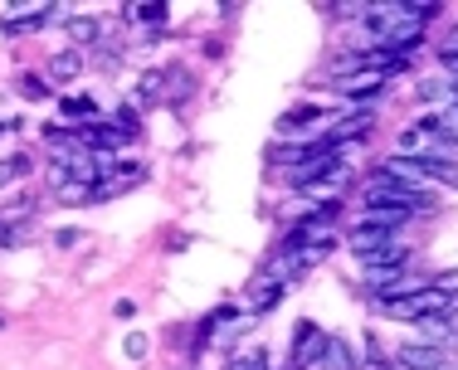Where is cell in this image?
Wrapping results in <instances>:
<instances>
[{"label": "cell", "mask_w": 458, "mask_h": 370, "mask_svg": "<svg viewBox=\"0 0 458 370\" xmlns=\"http://www.w3.org/2000/svg\"><path fill=\"white\" fill-rule=\"evenodd\" d=\"M380 307H386V317H395V322H424V317H434V312L454 317V302L444 298L439 288H420V292H410V298L380 302Z\"/></svg>", "instance_id": "1"}, {"label": "cell", "mask_w": 458, "mask_h": 370, "mask_svg": "<svg viewBox=\"0 0 458 370\" xmlns=\"http://www.w3.org/2000/svg\"><path fill=\"white\" fill-rule=\"evenodd\" d=\"M395 366L400 370H449V356L444 346H429V341H410L395 351Z\"/></svg>", "instance_id": "2"}, {"label": "cell", "mask_w": 458, "mask_h": 370, "mask_svg": "<svg viewBox=\"0 0 458 370\" xmlns=\"http://www.w3.org/2000/svg\"><path fill=\"white\" fill-rule=\"evenodd\" d=\"M366 132H370V107H352V113H342V122L327 127V141H332V147H342V141L366 137Z\"/></svg>", "instance_id": "3"}, {"label": "cell", "mask_w": 458, "mask_h": 370, "mask_svg": "<svg viewBox=\"0 0 458 370\" xmlns=\"http://www.w3.org/2000/svg\"><path fill=\"white\" fill-rule=\"evenodd\" d=\"M414 166H420L424 181H439V185H454L458 190V161H449V156H414Z\"/></svg>", "instance_id": "4"}, {"label": "cell", "mask_w": 458, "mask_h": 370, "mask_svg": "<svg viewBox=\"0 0 458 370\" xmlns=\"http://www.w3.org/2000/svg\"><path fill=\"white\" fill-rule=\"evenodd\" d=\"M64 35H69L73 45H98L103 20H98V15H69V20H64Z\"/></svg>", "instance_id": "5"}, {"label": "cell", "mask_w": 458, "mask_h": 370, "mask_svg": "<svg viewBox=\"0 0 458 370\" xmlns=\"http://www.w3.org/2000/svg\"><path fill=\"white\" fill-rule=\"evenodd\" d=\"M386 244H395V234L390 230H376V224H356V234H352V248L356 254H376V248H386Z\"/></svg>", "instance_id": "6"}, {"label": "cell", "mask_w": 458, "mask_h": 370, "mask_svg": "<svg viewBox=\"0 0 458 370\" xmlns=\"http://www.w3.org/2000/svg\"><path fill=\"white\" fill-rule=\"evenodd\" d=\"M79 73H83V54L79 49H59L49 59V79L54 83H69V79H79Z\"/></svg>", "instance_id": "7"}, {"label": "cell", "mask_w": 458, "mask_h": 370, "mask_svg": "<svg viewBox=\"0 0 458 370\" xmlns=\"http://www.w3.org/2000/svg\"><path fill=\"white\" fill-rule=\"evenodd\" d=\"M318 351H322V336H318V326H312V322H302V326H298V356H293V370L312 366V361H318Z\"/></svg>", "instance_id": "8"}, {"label": "cell", "mask_w": 458, "mask_h": 370, "mask_svg": "<svg viewBox=\"0 0 458 370\" xmlns=\"http://www.w3.org/2000/svg\"><path fill=\"white\" fill-rule=\"evenodd\" d=\"M380 88H386V79H380V73H370V69L352 73V79H342V93H352V97H376Z\"/></svg>", "instance_id": "9"}, {"label": "cell", "mask_w": 458, "mask_h": 370, "mask_svg": "<svg viewBox=\"0 0 458 370\" xmlns=\"http://www.w3.org/2000/svg\"><path fill=\"white\" fill-rule=\"evenodd\" d=\"M405 220H410V210H376V205H366V214H361V224H376V230H390V234Z\"/></svg>", "instance_id": "10"}, {"label": "cell", "mask_w": 458, "mask_h": 370, "mask_svg": "<svg viewBox=\"0 0 458 370\" xmlns=\"http://www.w3.org/2000/svg\"><path fill=\"white\" fill-rule=\"evenodd\" d=\"M161 79H166V83H161V88H166V103H185V97L195 93V83H191V73H185V69L161 73Z\"/></svg>", "instance_id": "11"}, {"label": "cell", "mask_w": 458, "mask_h": 370, "mask_svg": "<svg viewBox=\"0 0 458 370\" xmlns=\"http://www.w3.org/2000/svg\"><path fill=\"white\" fill-rule=\"evenodd\" d=\"M15 88L25 93L30 103H45V97H49V83L39 79V73H15Z\"/></svg>", "instance_id": "12"}, {"label": "cell", "mask_w": 458, "mask_h": 370, "mask_svg": "<svg viewBox=\"0 0 458 370\" xmlns=\"http://www.w3.org/2000/svg\"><path fill=\"white\" fill-rule=\"evenodd\" d=\"M54 200H64V205H89V200H93V185H83V181H64Z\"/></svg>", "instance_id": "13"}, {"label": "cell", "mask_w": 458, "mask_h": 370, "mask_svg": "<svg viewBox=\"0 0 458 370\" xmlns=\"http://www.w3.org/2000/svg\"><path fill=\"white\" fill-rule=\"evenodd\" d=\"M64 117H73V122H98V107H93V97H64Z\"/></svg>", "instance_id": "14"}, {"label": "cell", "mask_w": 458, "mask_h": 370, "mask_svg": "<svg viewBox=\"0 0 458 370\" xmlns=\"http://www.w3.org/2000/svg\"><path fill=\"white\" fill-rule=\"evenodd\" d=\"M308 122H318V107H293V113L288 117H283V132H302V127H308Z\"/></svg>", "instance_id": "15"}, {"label": "cell", "mask_w": 458, "mask_h": 370, "mask_svg": "<svg viewBox=\"0 0 458 370\" xmlns=\"http://www.w3.org/2000/svg\"><path fill=\"white\" fill-rule=\"evenodd\" d=\"M25 171H30V156H5V161H0V185L20 181Z\"/></svg>", "instance_id": "16"}, {"label": "cell", "mask_w": 458, "mask_h": 370, "mask_svg": "<svg viewBox=\"0 0 458 370\" xmlns=\"http://www.w3.org/2000/svg\"><path fill=\"white\" fill-rule=\"evenodd\" d=\"M429 288H439V292H444V298H449V302H454V298H458V268H449V273H439V278H434V282H429Z\"/></svg>", "instance_id": "17"}, {"label": "cell", "mask_w": 458, "mask_h": 370, "mask_svg": "<svg viewBox=\"0 0 458 370\" xmlns=\"http://www.w3.org/2000/svg\"><path fill=\"white\" fill-rule=\"evenodd\" d=\"M225 370H264V351H249V356H239V361H229Z\"/></svg>", "instance_id": "18"}, {"label": "cell", "mask_w": 458, "mask_h": 370, "mask_svg": "<svg viewBox=\"0 0 458 370\" xmlns=\"http://www.w3.org/2000/svg\"><path fill=\"white\" fill-rule=\"evenodd\" d=\"M157 93H161V73H147V79H141V93H137V103H151Z\"/></svg>", "instance_id": "19"}, {"label": "cell", "mask_w": 458, "mask_h": 370, "mask_svg": "<svg viewBox=\"0 0 458 370\" xmlns=\"http://www.w3.org/2000/svg\"><path fill=\"white\" fill-rule=\"evenodd\" d=\"M123 351H127V361H141V356H147V336H127Z\"/></svg>", "instance_id": "20"}, {"label": "cell", "mask_w": 458, "mask_h": 370, "mask_svg": "<svg viewBox=\"0 0 458 370\" xmlns=\"http://www.w3.org/2000/svg\"><path fill=\"white\" fill-rule=\"evenodd\" d=\"M127 15H141V20H161V15H166V5H141V10H127Z\"/></svg>", "instance_id": "21"}, {"label": "cell", "mask_w": 458, "mask_h": 370, "mask_svg": "<svg viewBox=\"0 0 458 370\" xmlns=\"http://www.w3.org/2000/svg\"><path fill=\"white\" fill-rule=\"evenodd\" d=\"M15 239H20V230H10V224L0 220V244H15Z\"/></svg>", "instance_id": "22"}, {"label": "cell", "mask_w": 458, "mask_h": 370, "mask_svg": "<svg viewBox=\"0 0 458 370\" xmlns=\"http://www.w3.org/2000/svg\"><path fill=\"white\" fill-rule=\"evenodd\" d=\"M0 132H20V117H0Z\"/></svg>", "instance_id": "23"}, {"label": "cell", "mask_w": 458, "mask_h": 370, "mask_svg": "<svg viewBox=\"0 0 458 370\" xmlns=\"http://www.w3.org/2000/svg\"><path fill=\"white\" fill-rule=\"evenodd\" d=\"M444 69H449V73H458V54H449V59H444Z\"/></svg>", "instance_id": "24"}]
</instances>
